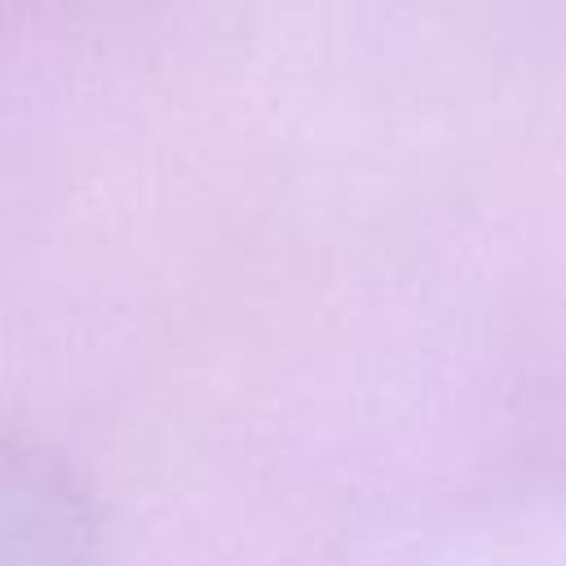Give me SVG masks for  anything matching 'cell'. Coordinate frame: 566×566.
Listing matches in <instances>:
<instances>
[{
  "mask_svg": "<svg viewBox=\"0 0 566 566\" xmlns=\"http://www.w3.org/2000/svg\"><path fill=\"white\" fill-rule=\"evenodd\" d=\"M0 566H93V531L75 486L0 438Z\"/></svg>",
  "mask_w": 566,
  "mask_h": 566,
  "instance_id": "1",
  "label": "cell"
}]
</instances>
